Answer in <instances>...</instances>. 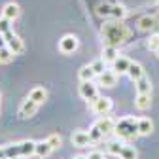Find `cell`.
I'll return each instance as SVG.
<instances>
[{
	"label": "cell",
	"instance_id": "cell-21",
	"mask_svg": "<svg viewBox=\"0 0 159 159\" xmlns=\"http://www.w3.org/2000/svg\"><path fill=\"white\" fill-rule=\"evenodd\" d=\"M4 152H6V159L21 157V142H19V144H8V146H4Z\"/></svg>",
	"mask_w": 159,
	"mask_h": 159
},
{
	"label": "cell",
	"instance_id": "cell-14",
	"mask_svg": "<svg viewBox=\"0 0 159 159\" xmlns=\"http://www.w3.org/2000/svg\"><path fill=\"white\" fill-rule=\"evenodd\" d=\"M134 87H136V95H146V93H152V82L150 78L142 76L140 80L134 82Z\"/></svg>",
	"mask_w": 159,
	"mask_h": 159
},
{
	"label": "cell",
	"instance_id": "cell-1",
	"mask_svg": "<svg viewBox=\"0 0 159 159\" xmlns=\"http://www.w3.org/2000/svg\"><path fill=\"white\" fill-rule=\"evenodd\" d=\"M101 34L104 38L106 46H121L123 42H127L129 36H131V30L127 29L125 23H121V19H112V21H106L102 23L101 27Z\"/></svg>",
	"mask_w": 159,
	"mask_h": 159
},
{
	"label": "cell",
	"instance_id": "cell-2",
	"mask_svg": "<svg viewBox=\"0 0 159 159\" xmlns=\"http://www.w3.org/2000/svg\"><path fill=\"white\" fill-rule=\"evenodd\" d=\"M95 13L104 19H123L127 15L125 6L121 4H110V2H98L95 8Z\"/></svg>",
	"mask_w": 159,
	"mask_h": 159
},
{
	"label": "cell",
	"instance_id": "cell-27",
	"mask_svg": "<svg viewBox=\"0 0 159 159\" xmlns=\"http://www.w3.org/2000/svg\"><path fill=\"white\" fill-rule=\"evenodd\" d=\"M13 51L8 48V46H4V48H0V63L2 65H8V63H11V59H13Z\"/></svg>",
	"mask_w": 159,
	"mask_h": 159
},
{
	"label": "cell",
	"instance_id": "cell-33",
	"mask_svg": "<svg viewBox=\"0 0 159 159\" xmlns=\"http://www.w3.org/2000/svg\"><path fill=\"white\" fill-rule=\"evenodd\" d=\"M87 159H104V153L102 152H91L87 155Z\"/></svg>",
	"mask_w": 159,
	"mask_h": 159
},
{
	"label": "cell",
	"instance_id": "cell-11",
	"mask_svg": "<svg viewBox=\"0 0 159 159\" xmlns=\"http://www.w3.org/2000/svg\"><path fill=\"white\" fill-rule=\"evenodd\" d=\"M38 106H40V104H36L34 101H30V98L27 97V101H23V104L19 106V116H21V117H30V116L36 114Z\"/></svg>",
	"mask_w": 159,
	"mask_h": 159
},
{
	"label": "cell",
	"instance_id": "cell-32",
	"mask_svg": "<svg viewBox=\"0 0 159 159\" xmlns=\"http://www.w3.org/2000/svg\"><path fill=\"white\" fill-rule=\"evenodd\" d=\"M48 142L53 146V150H57L59 146H61V136H59V134H51V136L48 138Z\"/></svg>",
	"mask_w": 159,
	"mask_h": 159
},
{
	"label": "cell",
	"instance_id": "cell-13",
	"mask_svg": "<svg viewBox=\"0 0 159 159\" xmlns=\"http://www.w3.org/2000/svg\"><path fill=\"white\" fill-rule=\"evenodd\" d=\"M29 98H30V101H34L36 104H44L46 98H48V91L44 87H34V89L29 91Z\"/></svg>",
	"mask_w": 159,
	"mask_h": 159
},
{
	"label": "cell",
	"instance_id": "cell-12",
	"mask_svg": "<svg viewBox=\"0 0 159 159\" xmlns=\"http://www.w3.org/2000/svg\"><path fill=\"white\" fill-rule=\"evenodd\" d=\"M129 66H131V61H129L127 57H117L116 61L112 63V70H114L117 76H121V74H127Z\"/></svg>",
	"mask_w": 159,
	"mask_h": 159
},
{
	"label": "cell",
	"instance_id": "cell-28",
	"mask_svg": "<svg viewBox=\"0 0 159 159\" xmlns=\"http://www.w3.org/2000/svg\"><path fill=\"white\" fill-rule=\"evenodd\" d=\"M89 136H91V142H101L102 138H104V133L98 129V125L95 123V125L89 129Z\"/></svg>",
	"mask_w": 159,
	"mask_h": 159
},
{
	"label": "cell",
	"instance_id": "cell-34",
	"mask_svg": "<svg viewBox=\"0 0 159 159\" xmlns=\"http://www.w3.org/2000/svg\"><path fill=\"white\" fill-rule=\"evenodd\" d=\"M4 46H8V44H6V36L0 34V48H4Z\"/></svg>",
	"mask_w": 159,
	"mask_h": 159
},
{
	"label": "cell",
	"instance_id": "cell-19",
	"mask_svg": "<svg viewBox=\"0 0 159 159\" xmlns=\"http://www.w3.org/2000/svg\"><path fill=\"white\" fill-rule=\"evenodd\" d=\"M152 131H153V121H152V119H148V117H140V119H138V134L146 136Z\"/></svg>",
	"mask_w": 159,
	"mask_h": 159
},
{
	"label": "cell",
	"instance_id": "cell-22",
	"mask_svg": "<svg viewBox=\"0 0 159 159\" xmlns=\"http://www.w3.org/2000/svg\"><path fill=\"white\" fill-rule=\"evenodd\" d=\"M36 144L34 140H23L21 142V157H29L32 153H36Z\"/></svg>",
	"mask_w": 159,
	"mask_h": 159
},
{
	"label": "cell",
	"instance_id": "cell-17",
	"mask_svg": "<svg viewBox=\"0 0 159 159\" xmlns=\"http://www.w3.org/2000/svg\"><path fill=\"white\" fill-rule=\"evenodd\" d=\"M127 76L133 80V82L140 80V78L144 76V68H142V65H140V63H133V61H131V66H129V70H127Z\"/></svg>",
	"mask_w": 159,
	"mask_h": 159
},
{
	"label": "cell",
	"instance_id": "cell-6",
	"mask_svg": "<svg viewBox=\"0 0 159 159\" xmlns=\"http://www.w3.org/2000/svg\"><path fill=\"white\" fill-rule=\"evenodd\" d=\"M4 36H6V44H8V48H10L15 55H19V53H23V51H25V44H23V40L19 38L13 30L6 32Z\"/></svg>",
	"mask_w": 159,
	"mask_h": 159
},
{
	"label": "cell",
	"instance_id": "cell-24",
	"mask_svg": "<svg viewBox=\"0 0 159 159\" xmlns=\"http://www.w3.org/2000/svg\"><path fill=\"white\" fill-rule=\"evenodd\" d=\"M51 152H53V146H51L48 140L38 142V144H36V155H40V157H48Z\"/></svg>",
	"mask_w": 159,
	"mask_h": 159
},
{
	"label": "cell",
	"instance_id": "cell-35",
	"mask_svg": "<svg viewBox=\"0 0 159 159\" xmlns=\"http://www.w3.org/2000/svg\"><path fill=\"white\" fill-rule=\"evenodd\" d=\"M0 159H6V152H4V148H0Z\"/></svg>",
	"mask_w": 159,
	"mask_h": 159
},
{
	"label": "cell",
	"instance_id": "cell-20",
	"mask_svg": "<svg viewBox=\"0 0 159 159\" xmlns=\"http://www.w3.org/2000/svg\"><path fill=\"white\" fill-rule=\"evenodd\" d=\"M80 82H93V78L97 76L95 74V70L91 68V65H85V66H82L80 68Z\"/></svg>",
	"mask_w": 159,
	"mask_h": 159
},
{
	"label": "cell",
	"instance_id": "cell-7",
	"mask_svg": "<svg viewBox=\"0 0 159 159\" xmlns=\"http://www.w3.org/2000/svg\"><path fill=\"white\" fill-rule=\"evenodd\" d=\"M80 97L85 98V101H89V102H93L95 98L98 97L97 85L93 82H82V85H80Z\"/></svg>",
	"mask_w": 159,
	"mask_h": 159
},
{
	"label": "cell",
	"instance_id": "cell-4",
	"mask_svg": "<svg viewBox=\"0 0 159 159\" xmlns=\"http://www.w3.org/2000/svg\"><path fill=\"white\" fill-rule=\"evenodd\" d=\"M91 108H93V112L97 116H106L108 112H112L114 102H112L110 97H97L95 101L91 102Z\"/></svg>",
	"mask_w": 159,
	"mask_h": 159
},
{
	"label": "cell",
	"instance_id": "cell-10",
	"mask_svg": "<svg viewBox=\"0 0 159 159\" xmlns=\"http://www.w3.org/2000/svg\"><path fill=\"white\" fill-rule=\"evenodd\" d=\"M97 78H98V85H102V87H114L117 84V74L114 70H104Z\"/></svg>",
	"mask_w": 159,
	"mask_h": 159
},
{
	"label": "cell",
	"instance_id": "cell-38",
	"mask_svg": "<svg viewBox=\"0 0 159 159\" xmlns=\"http://www.w3.org/2000/svg\"><path fill=\"white\" fill-rule=\"evenodd\" d=\"M157 6H159V4H157Z\"/></svg>",
	"mask_w": 159,
	"mask_h": 159
},
{
	"label": "cell",
	"instance_id": "cell-5",
	"mask_svg": "<svg viewBox=\"0 0 159 159\" xmlns=\"http://www.w3.org/2000/svg\"><path fill=\"white\" fill-rule=\"evenodd\" d=\"M78 46H80V40H78V36H74V34H65L61 40H59V51L65 53V55L74 53V51L78 49Z\"/></svg>",
	"mask_w": 159,
	"mask_h": 159
},
{
	"label": "cell",
	"instance_id": "cell-16",
	"mask_svg": "<svg viewBox=\"0 0 159 159\" xmlns=\"http://www.w3.org/2000/svg\"><path fill=\"white\" fill-rule=\"evenodd\" d=\"M19 13H21V10H19V6H17L15 2H8V4L2 8V15L8 17V19H11V21L19 17Z\"/></svg>",
	"mask_w": 159,
	"mask_h": 159
},
{
	"label": "cell",
	"instance_id": "cell-23",
	"mask_svg": "<svg viewBox=\"0 0 159 159\" xmlns=\"http://www.w3.org/2000/svg\"><path fill=\"white\" fill-rule=\"evenodd\" d=\"M117 57H119V53H117V48H116V46H106V48H104L102 59H104L106 63H114Z\"/></svg>",
	"mask_w": 159,
	"mask_h": 159
},
{
	"label": "cell",
	"instance_id": "cell-15",
	"mask_svg": "<svg viewBox=\"0 0 159 159\" xmlns=\"http://www.w3.org/2000/svg\"><path fill=\"white\" fill-rule=\"evenodd\" d=\"M97 125H98V129H101L102 133H104V136L108 134V133H114V127H116V121L112 117H108V116H102L101 119L97 121Z\"/></svg>",
	"mask_w": 159,
	"mask_h": 159
},
{
	"label": "cell",
	"instance_id": "cell-9",
	"mask_svg": "<svg viewBox=\"0 0 159 159\" xmlns=\"http://www.w3.org/2000/svg\"><path fill=\"white\" fill-rule=\"evenodd\" d=\"M70 140H72V144L78 146V148H85V146L91 144V136H89V133H85V131H74L72 136H70Z\"/></svg>",
	"mask_w": 159,
	"mask_h": 159
},
{
	"label": "cell",
	"instance_id": "cell-37",
	"mask_svg": "<svg viewBox=\"0 0 159 159\" xmlns=\"http://www.w3.org/2000/svg\"><path fill=\"white\" fill-rule=\"evenodd\" d=\"M155 53H157V57H159V49H157V51H155Z\"/></svg>",
	"mask_w": 159,
	"mask_h": 159
},
{
	"label": "cell",
	"instance_id": "cell-30",
	"mask_svg": "<svg viewBox=\"0 0 159 159\" xmlns=\"http://www.w3.org/2000/svg\"><path fill=\"white\" fill-rule=\"evenodd\" d=\"M11 19H8V17H0V34H6V32H10L11 30Z\"/></svg>",
	"mask_w": 159,
	"mask_h": 159
},
{
	"label": "cell",
	"instance_id": "cell-3",
	"mask_svg": "<svg viewBox=\"0 0 159 159\" xmlns=\"http://www.w3.org/2000/svg\"><path fill=\"white\" fill-rule=\"evenodd\" d=\"M114 133L117 134V138H133L134 134H138V119L121 117L119 121H116Z\"/></svg>",
	"mask_w": 159,
	"mask_h": 159
},
{
	"label": "cell",
	"instance_id": "cell-29",
	"mask_svg": "<svg viewBox=\"0 0 159 159\" xmlns=\"http://www.w3.org/2000/svg\"><path fill=\"white\" fill-rule=\"evenodd\" d=\"M91 68L95 70V74H97V76H101V74L106 70V61H104V59H97V61H93V63H91Z\"/></svg>",
	"mask_w": 159,
	"mask_h": 159
},
{
	"label": "cell",
	"instance_id": "cell-36",
	"mask_svg": "<svg viewBox=\"0 0 159 159\" xmlns=\"http://www.w3.org/2000/svg\"><path fill=\"white\" fill-rule=\"evenodd\" d=\"M74 159H87V157H84V155H78V157H74Z\"/></svg>",
	"mask_w": 159,
	"mask_h": 159
},
{
	"label": "cell",
	"instance_id": "cell-25",
	"mask_svg": "<svg viewBox=\"0 0 159 159\" xmlns=\"http://www.w3.org/2000/svg\"><path fill=\"white\" fill-rule=\"evenodd\" d=\"M123 146H125V144L119 140V138H117V140H110V142H108V146H106V152H108V153H112V155H117V157H119V153H121Z\"/></svg>",
	"mask_w": 159,
	"mask_h": 159
},
{
	"label": "cell",
	"instance_id": "cell-18",
	"mask_svg": "<svg viewBox=\"0 0 159 159\" xmlns=\"http://www.w3.org/2000/svg\"><path fill=\"white\" fill-rule=\"evenodd\" d=\"M134 106H136L138 110H148V108L152 106V93H146V95H136Z\"/></svg>",
	"mask_w": 159,
	"mask_h": 159
},
{
	"label": "cell",
	"instance_id": "cell-8",
	"mask_svg": "<svg viewBox=\"0 0 159 159\" xmlns=\"http://www.w3.org/2000/svg\"><path fill=\"white\" fill-rule=\"evenodd\" d=\"M159 27V19L155 15H144L138 19V29H140L142 32H148V30H153Z\"/></svg>",
	"mask_w": 159,
	"mask_h": 159
},
{
	"label": "cell",
	"instance_id": "cell-26",
	"mask_svg": "<svg viewBox=\"0 0 159 159\" xmlns=\"http://www.w3.org/2000/svg\"><path fill=\"white\" fill-rule=\"evenodd\" d=\"M119 157H121V159H138V152H136L134 146H127L125 144L121 153H119Z\"/></svg>",
	"mask_w": 159,
	"mask_h": 159
},
{
	"label": "cell",
	"instance_id": "cell-31",
	"mask_svg": "<svg viewBox=\"0 0 159 159\" xmlns=\"http://www.w3.org/2000/svg\"><path fill=\"white\" fill-rule=\"evenodd\" d=\"M146 46H148V49L157 51V49H159V34H152V36H150V40L146 42Z\"/></svg>",
	"mask_w": 159,
	"mask_h": 159
}]
</instances>
